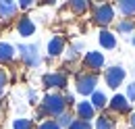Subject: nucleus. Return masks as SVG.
Wrapping results in <instances>:
<instances>
[{
	"instance_id": "1",
	"label": "nucleus",
	"mask_w": 135,
	"mask_h": 129,
	"mask_svg": "<svg viewBox=\"0 0 135 129\" xmlns=\"http://www.w3.org/2000/svg\"><path fill=\"white\" fill-rule=\"evenodd\" d=\"M40 110H42V114H48V117H60L67 113V98L56 92L46 94L40 104Z\"/></svg>"
},
{
	"instance_id": "2",
	"label": "nucleus",
	"mask_w": 135,
	"mask_h": 129,
	"mask_svg": "<svg viewBox=\"0 0 135 129\" xmlns=\"http://www.w3.org/2000/svg\"><path fill=\"white\" fill-rule=\"evenodd\" d=\"M17 50H19V54H21V61L27 64L29 69L40 67L42 56H40V52H37V46H35V44H19Z\"/></svg>"
},
{
	"instance_id": "3",
	"label": "nucleus",
	"mask_w": 135,
	"mask_h": 129,
	"mask_svg": "<svg viewBox=\"0 0 135 129\" xmlns=\"http://www.w3.org/2000/svg\"><path fill=\"white\" fill-rule=\"evenodd\" d=\"M96 85H98V77L94 73H81L77 75V81H75V90L81 94V96H91L96 92Z\"/></svg>"
},
{
	"instance_id": "4",
	"label": "nucleus",
	"mask_w": 135,
	"mask_h": 129,
	"mask_svg": "<svg viewBox=\"0 0 135 129\" xmlns=\"http://www.w3.org/2000/svg\"><path fill=\"white\" fill-rule=\"evenodd\" d=\"M112 19H114V8H112V4H98L96 8H94V21L102 25V27H106L108 23H112Z\"/></svg>"
},
{
	"instance_id": "5",
	"label": "nucleus",
	"mask_w": 135,
	"mask_h": 129,
	"mask_svg": "<svg viewBox=\"0 0 135 129\" xmlns=\"http://www.w3.org/2000/svg\"><path fill=\"white\" fill-rule=\"evenodd\" d=\"M104 79H106V85H108V87L117 90L118 85L123 83V79H125V69H123V67H118V64L110 67V69H106Z\"/></svg>"
},
{
	"instance_id": "6",
	"label": "nucleus",
	"mask_w": 135,
	"mask_h": 129,
	"mask_svg": "<svg viewBox=\"0 0 135 129\" xmlns=\"http://www.w3.org/2000/svg\"><path fill=\"white\" fill-rule=\"evenodd\" d=\"M42 83L46 85V87H65L67 85V75L65 73H46L44 77H42Z\"/></svg>"
},
{
	"instance_id": "7",
	"label": "nucleus",
	"mask_w": 135,
	"mask_h": 129,
	"mask_svg": "<svg viewBox=\"0 0 135 129\" xmlns=\"http://www.w3.org/2000/svg\"><path fill=\"white\" fill-rule=\"evenodd\" d=\"M75 110H77V114H79V119L81 121H91L94 117H96V108L91 106V102L89 100H83V102H77V106H75Z\"/></svg>"
},
{
	"instance_id": "8",
	"label": "nucleus",
	"mask_w": 135,
	"mask_h": 129,
	"mask_svg": "<svg viewBox=\"0 0 135 129\" xmlns=\"http://www.w3.org/2000/svg\"><path fill=\"white\" fill-rule=\"evenodd\" d=\"M83 63L87 69H94V71H98L104 67V54L102 52H96V50H91V52H87L83 58Z\"/></svg>"
},
{
	"instance_id": "9",
	"label": "nucleus",
	"mask_w": 135,
	"mask_h": 129,
	"mask_svg": "<svg viewBox=\"0 0 135 129\" xmlns=\"http://www.w3.org/2000/svg\"><path fill=\"white\" fill-rule=\"evenodd\" d=\"M19 6L15 2H11V0H0V19H4V21H11L13 17L17 15Z\"/></svg>"
},
{
	"instance_id": "10",
	"label": "nucleus",
	"mask_w": 135,
	"mask_h": 129,
	"mask_svg": "<svg viewBox=\"0 0 135 129\" xmlns=\"http://www.w3.org/2000/svg\"><path fill=\"white\" fill-rule=\"evenodd\" d=\"M17 31L21 33L23 38H29V35H33V31H35V23L31 21V17H23V19H19Z\"/></svg>"
},
{
	"instance_id": "11",
	"label": "nucleus",
	"mask_w": 135,
	"mask_h": 129,
	"mask_svg": "<svg viewBox=\"0 0 135 129\" xmlns=\"http://www.w3.org/2000/svg\"><path fill=\"white\" fill-rule=\"evenodd\" d=\"M129 106H131V102L127 100V96H123V94H117V96H112V100H110V108H112L114 113H127Z\"/></svg>"
},
{
	"instance_id": "12",
	"label": "nucleus",
	"mask_w": 135,
	"mask_h": 129,
	"mask_svg": "<svg viewBox=\"0 0 135 129\" xmlns=\"http://www.w3.org/2000/svg\"><path fill=\"white\" fill-rule=\"evenodd\" d=\"M62 52H65V40L60 35H54L48 42V54L50 56H60Z\"/></svg>"
},
{
	"instance_id": "13",
	"label": "nucleus",
	"mask_w": 135,
	"mask_h": 129,
	"mask_svg": "<svg viewBox=\"0 0 135 129\" xmlns=\"http://www.w3.org/2000/svg\"><path fill=\"white\" fill-rule=\"evenodd\" d=\"M98 40H100V46H102V48H106V50L117 48V38L108 31V29H102L100 35H98Z\"/></svg>"
},
{
	"instance_id": "14",
	"label": "nucleus",
	"mask_w": 135,
	"mask_h": 129,
	"mask_svg": "<svg viewBox=\"0 0 135 129\" xmlns=\"http://www.w3.org/2000/svg\"><path fill=\"white\" fill-rule=\"evenodd\" d=\"M15 46L8 42H0V61H13L15 58Z\"/></svg>"
},
{
	"instance_id": "15",
	"label": "nucleus",
	"mask_w": 135,
	"mask_h": 129,
	"mask_svg": "<svg viewBox=\"0 0 135 129\" xmlns=\"http://www.w3.org/2000/svg\"><path fill=\"white\" fill-rule=\"evenodd\" d=\"M89 102H91V106H94L96 110H100V108L106 106V102H108V100H106V94H104V92L96 90V92L91 94V100H89Z\"/></svg>"
},
{
	"instance_id": "16",
	"label": "nucleus",
	"mask_w": 135,
	"mask_h": 129,
	"mask_svg": "<svg viewBox=\"0 0 135 129\" xmlns=\"http://www.w3.org/2000/svg\"><path fill=\"white\" fill-rule=\"evenodd\" d=\"M118 11L125 17H133L135 15V0H120L118 2Z\"/></svg>"
},
{
	"instance_id": "17",
	"label": "nucleus",
	"mask_w": 135,
	"mask_h": 129,
	"mask_svg": "<svg viewBox=\"0 0 135 129\" xmlns=\"http://www.w3.org/2000/svg\"><path fill=\"white\" fill-rule=\"evenodd\" d=\"M96 129H114V123H112V119H110V117L102 114V117L96 119Z\"/></svg>"
},
{
	"instance_id": "18",
	"label": "nucleus",
	"mask_w": 135,
	"mask_h": 129,
	"mask_svg": "<svg viewBox=\"0 0 135 129\" xmlns=\"http://www.w3.org/2000/svg\"><path fill=\"white\" fill-rule=\"evenodd\" d=\"M117 29L120 33H131L135 29V23H133V21H129V19H123V21L117 25Z\"/></svg>"
},
{
	"instance_id": "19",
	"label": "nucleus",
	"mask_w": 135,
	"mask_h": 129,
	"mask_svg": "<svg viewBox=\"0 0 135 129\" xmlns=\"http://www.w3.org/2000/svg\"><path fill=\"white\" fill-rule=\"evenodd\" d=\"M13 129H33V123H31V119H15Z\"/></svg>"
},
{
	"instance_id": "20",
	"label": "nucleus",
	"mask_w": 135,
	"mask_h": 129,
	"mask_svg": "<svg viewBox=\"0 0 135 129\" xmlns=\"http://www.w3.org/2000/svg\"><path fill=\"white\" fill-rule=\"evenodd\" d=\"M73 121H75V119H73V117H71V114L69 113H65V114H60V117H58V121H56V123H58V125H60V129H65V127H71V123H73Z\"/></svg>"
},
{
	"instance_id": "21",
	"label": "nucleus",
	"mask_w": 135,
	"mask_h": 129,
	"mask_svg": "<svg viewBox=\"0 0 135 129\" xmlns=\"http://www.w3.org/2000/svg\"><path fill=\"white\" fill-rule=\"evenodd\" d=\"M87 6H89V4H87L85 0H73V2H71V8H73L75 13H83V11H87Z\"/></svg>"
},
{
	"instance_id": "22",
	"label": "nucleus",
	"mask_w": 135,
	"mask_h": 129,
	"mask_svg": "<svg viewBox=\"0 0 135 129\" xmlns=\"http://www.w3.org/2000/svg\"><path fill=\"white\" fill-rule=\"evenodd\" d=\"M69 129H91V123L81 121V119H75V121L71 123V127H69Z\"/></svg>"
},
{
	"instance_id": "23",
	"label": "nucleus",
	"mask_w": 135,
	"mask_h": 129,
	"mask_svg": "<svg viewBox=\"0 0 135 129\" xmlns=\"http://www.w3.org/2000/svg\"><path fill=\"white\" fill-rule=\"evenodd\" d=\"M37 129H60V125H58L56 121H50V119H48V121L40 123V127H37Z\"/></svg>"
},
{
	"instance_id": "24",
	"label": "nucleus",
	"mask_w": 135,
	"mask_h": 129,
	"mask_svg": "<svg viewBox=\"0 0 135 129\" xmlns=\"http://www.w3.org/2000/svg\"><path fill=\"white\" fill-rule=\"evenodd\" d=\"M127 100H129V102H135V81L127 85Z\"/></svg>"
},
{
	"instance_id": "25",
	"label": "nucleus",
	"mask_w": 135,
	"mask_h": 129,
	"mask_svg": "<svg viewBox=\"0 0 135 129\" xmlns=\"http://www.w3.org/2000/svg\"><path fill=\"white\" fill-rule=\"evenodd\" d=\"M6 81H8V75H6V71H4V69H0V94L4 92V85H6Z\"/></svg>"
},
{
	"instance_id": "26",
	"label": "nucleus",
	"mask_w": 135,
	"mask_h": 129,
	"mask_svg": "<svg viewBox=\"0 0 135 129\" xmlns=\"http://www.w3.org/2000/svg\"><path fill=\"white\" fill-rule=\"evenodd\" d=\"M31 4H33V0H19V2H17L19 8H29Z\"/></svg>"
},
{
	"instance_id": "27",
	"label": "nucleus",
	"mask_w": 135,
	"mask_h": 129,
	"mask_svg": "<svg viewBox=\"0 0 135 129\" xmlns=\"http://www.w3.org/2000/svg\"><path fill=\"white\" fill-rule=\"evenodd\" d=\"M129 123H131V127H135V113L131 114V119H129Z\"/></svg>"
},
{
	"instance_id": "28",
	"label": "nucleus",
	"mask_w": 135,
	"mask_h": 129,
	"mask_svg": "<svg viewBox=\"0 0 135 129\" xmlns=\"http://www.w3.org/2000/svg\"><path fill=\"white\" fill-rule=\"evenodd\" d=\"M131 44H133V46H135V35H133V38H131Z\"/></svg>"
}]
</instances>
